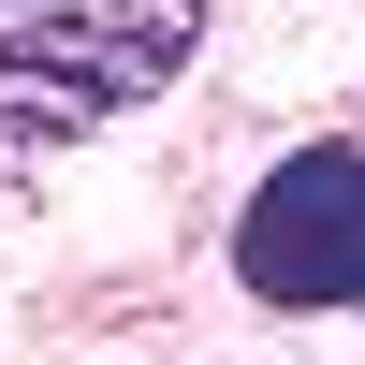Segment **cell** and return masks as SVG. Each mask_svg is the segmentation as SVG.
Segmentation results:
<instances>
[{"label":"cell","instance_id":"6da1fadb","mask_svg":"<svg viewBox=\"0 0 365 365\" xmlns=\"http://www.w3.org/2000/svg\"><path fill=\"white\" fill-rule=\"evenodd\" d=\"M205 0H58L44 29H0V146H73L88 117L146 103V88L190 73Z\"/></svg>","mask_w":365,"mask_h":365},{"label":"cell","instance_id":"7a4b0ae2","mask_svg":"<svg viewBox=\"0 0 365 365\" xmlns=\"http://www.w3.org/2000/svg\"><path fill=\"white\" fill-rule=\"evenodd\" d=\"M234 278L263 307H365V161L351 146H292L234 220Z\"/></svg>","mask_w":365,"mask_h":365}]
</instances>
